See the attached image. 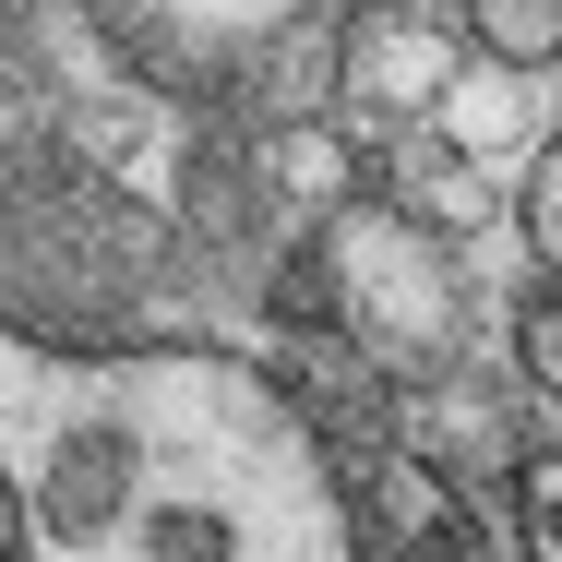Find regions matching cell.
<instances>
[{"label": "cell", "instance_id": "1", "mask_svg": "<svg viewBox=\"0 0 562 562\" xmlns=\"http://www.w3.org/2000/svg\"><path fill=\"white\" fill-rule=\"evenodd\" d=\"M0 503L24 562H359L300 395L227 347H48L0 312Z\"/></svg>", "mask_w": 562, "mask_h": 562}, {"label": "cell", "instance_id": "2", "mask_svg": "<svg viewBox=\"0 0 562 562\" xmlns=\"http://www.w3.org/2000/svg\"><path fill=\"white\" fill-rule=\"evenodd\" d=\"M324 288H336V324L383 359L454 347V251L407 204H336L324 216Z\"/></svg>", "mask_w": 562, "mask_h": 562}, {"label": "cell", "instance_id": "3", "mask_svg": "<svg viewBox=\"0 0 562 562\" xmlns=\"http://www.w3.org/2000/svg\"><path fill=\"white\" fill-rule=\"evenodd\" d=\"M454 36L431 24V12H359L347 24V48H336V85H347V109H443L454 97Z\"/></svg>", "mask_w": 562, "mask_h": 562}, {"label": "cell", "instance_id": "4", "mask_svg": "<svg viewBox=\"0 0 562 562\" xmlns=\"http://www.w3.org/2000/svg\"><path fill=\"white\" fill-rule=\"evenodd\" d=\"M156 36H180V48H251V36H276V24H300L312 0H132Z\"/></svg>", "mask_w": 562, "mask_h": 562}, {"label": "cell", "instance_id": "5", "mask_svg": "<svg viewBox=\"0 0 562 562\" xmlns=\"http://www.w3.org/2000/svg\"><path fill=\"white\" fill-rule=\"evenodd\" d=\"M431 120H443L454 156H503V144L527 132V97H515V72H503V60H479V72H454V97H443Z\"/></svg>", "mask_w": 562, "mask_h": 562}, {"label": "cell", "instance_id": "6", "mask_svg": "<svg viewBox=\"0 0 562 562\" xmlns=\"http://www.w3.org/2000/svg\"><path fill=\"white\" fill-rule=\"evenodd\" d=\"M467 24H479V48H491L503 72L562 60V0H467Z\"/></svg>", "mask_w": 562, "mask_h": 562}, {"label": "cell", "instance_id": "7", "mask_svg": "<svg viewBox=\"0 0 562 562\" xmlns=\"http://www.w3.org/2000/svg\"><path fill=\"white\" fill-rule=\"evenodd\" d=\"M276 168H288V192L347 204V144H336V132H276Z\"/></svg>", "mask_w": 562, "mask_h": 562}, {"label": "cell", "instance_id": "8", "mask_svg": "<svg viewBox=\"0 0 562 562\" xmlns=\"http://www.w3.org/2000/svg\"><path fill=\"white\" fill-rule=\"evenodd\" d=\"M527 251L562 276V132L539 144V168H527Z\"/></svg>", "mask_w": 562, "mask_h": 562}, {"label": "cell", "instance_id": "9", "mask_svg": "<svg viewBox=\"0 0 562 562\" xmlns=\"http://www.w3.org/2000/svg\"><path fill=\"white\" fill-rule=\"evenodd\" d=\"M515 371H527L539 395H562V300H527V312H515Z\"/></svg>", "mask_w": 562, "mask_h": 562}, {"label": "cell", "instance_id": "10", "mask_svg": "<svg viewBox=\"0 0 562 562\" xmlns=\"http://www.w3.org/2000/svg\"><path fill=\"white\" fill-rule=\"evenodd\" d=\"M527 562H562V454H527Z\"/></svg>", "mask_w": 562, "mask_h": 562}, {"label": "cell", "instance_id": "11", "mask_svg": "<svg viewBox=\"0 0 562 562\" xmlns=\"http://www.w3.org/2000/svg\"><path fill=\"white\" fill-rule=\"evenodd\" d=\"M0 562H24V551H12V503H0Z\"/></svg>", "mask_w": 562, "mask_h": 562}]
</instances>
